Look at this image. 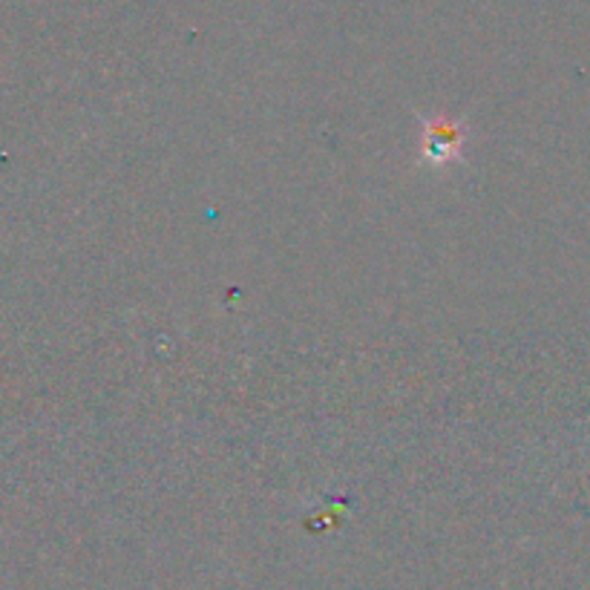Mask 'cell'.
<instances>
[{
	"instance_id": "cell-1",
	"label": "cell",
	"mask_w": 590,
	"mask_h": 590,
	"mask_svg": "<svg viewBox=\"0 0 590 590\" xmlns=\"http://www.w3.org/2000/svg\"><path fill=\"white\" fill-rule=\"evenodd\" d=\"M464 144V130L452 121H435L429 124L427 135H424V156L427 162L441 164L449 162V159H456L461 153Z\"/></svg>"
}]
</instances>
